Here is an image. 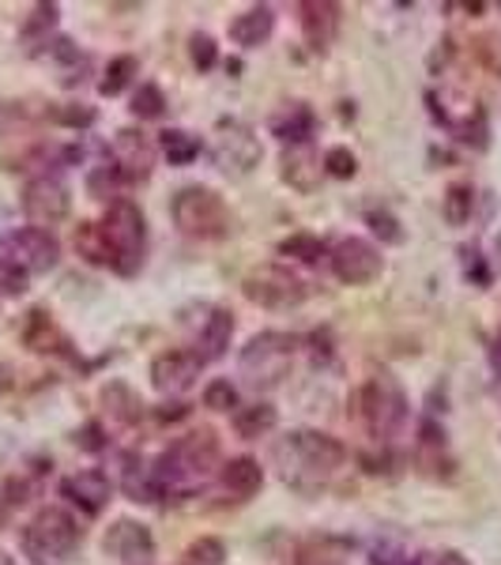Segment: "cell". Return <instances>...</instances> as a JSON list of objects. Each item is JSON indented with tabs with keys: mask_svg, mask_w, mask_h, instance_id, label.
Returning a JSON list of instances; mask_svg holds the SVG:
<instances>
[{
	"mask_svg": "<svg viewBox=\"0 0 501 565\" xmlns=\"http://www.w3.org/2000/svg\"><path fill=\"white\" fill-rule=\"evenodd\" d=\"M260 140L249 125L242 121H223L218 125V136H215V148H212V159L215 167L223 170L226 178H245L260 167Z\"/></svg>",
	"mask_w": 501,
	"mask_h": 565,
	"instance_id": "cell-10",
	"label": "cell"
},
{
	"mask_svg": "<svg viewBox=\"0 0 501 565\" xmlns=\"http://www.w3.org/2000/svg\"><path fill=\"white\" fill-rule=\"evenodd\" d=\"M407 418H412V404H407L404 385L388 370L373 373L362 388V423H366L373 441H396L407 430Z\"/></svg>",
	"mask_w": 501,
	"mask_h": 565,
	"instance_id": "cell-4",
	"label": "cell"
},
{
	"mask_svg": "<svg viewBox=\"0 0 501 565\" xmlns=\"http://www.w3.org/2000/svg\"><path fill=\"white\" fill-rule=\"evenodd\" d=\"M351 558V543L335 540V535H317L298 546L295 565H348Z\"/></svg>",
	"mask_w": 501,
	"mask_h": 565,
	"instance_id": "cell-25",
	"label": "cell"
},
{
	"mask_svg": "<svg viewBox=\"0 0 501 565\" xmlns=\"http://www.w3.org/2000/svg\"><path fill=\"white\" fill-rule=\"evenodd\" d=\"M61 494H65L72 505L84 509L87 516H98L109 505V494H114V487H109L106 471L87 468V471H76V476H68L65 482H61Z\"/></svg>",
	"mask_w": 501,
	"mask_h": 565,
	"instance_id": "cell-17",
	"label": "cell"
},
{
	"mask_svg": "<svg viewBox=\"0 0 501 565\" xmlns=\"http://www.w3.org/2000/svg\"><path fill=\"white\" fill-rule=\"evenodd\" d=\"M279 253H284V257L302 260V264H317L324 257V242L313 238V234H290V238L279 242Z\"/></svg>",
	"mask_w": 501,
	"mask_h": 565,
	"instance_id": "cell-34",
	"label": "cell"
},
{
	"mask_svg": "<svg viewBox=\"0 0 501 565\" xmlns=\"http://www.w3.org/2000/svg\"><path fill=\"white\" fill-rule=\"evenodd\" d=\"M159 148L170 159V167H189V162L200 154V140L185 129H167L159 136Z\"/></svg>",
	"mask_w": 501,
	"mask_h": 565,
	"instance_id": "cell-29",
	"label": "cell"
},
{
	"mask_svg": "<svg viewBox=\"0 0 501 565\" xmlns=\"http://www.w3.org/2000/svg\"><path fill=\"white\" fill-rule=\"evenodd\" d=\"M125 468H121V487L125 494H129L132 501H159V494H154V482H151V468L143 463L136 452H125Z\"/></svg>",
	"mask_w": 501,
	"mask_h": 565,
	"instance_id": "cell-28",
	"label": "cell"
},
{
	"mask_svg": "<svg viewBox=\"0 0 501 565\" xmlns=\"http://www.w3.org/2000/svg\"><path fill=\"white\" fill-rule=\"evenodd\" d=\"M415 562L418 558H412V551L399 540H381L370 554V565H415Z\"/></svg>",
	"mask_w": 501,
	"mask_h": 565,
	"instance_id": "cell-38",
	"label": "cell"
},
{
	"mask_svg": "<svg viewBox=\"0 0 501 565\" xmlns=\"http://www.w3.org/2000/svg\"><path fill=\"white\" fill-rule=\"evenodd\" d=\"M23 343L34 354H65L68 351V340L61 335V328L50 321V313H45V309H31V313H26Z\"/></svg>",
	"mask_w": 501,
	"mask_h": 565,
	"instance_id": "cell-23",
	"label": "cell"
},
{
	"mask_svg": "<svg viewBox=\"0 0 501 565\" xmlns=\"http://www.w3.org/2000/svg\"><path fill=\"white\" fill-rule=\"evenodd\" d=\"M136 72H140V61H136V57H117V61H109L103 84H98V95H106V98L121 95V90L132 84Z\"/></svg>",
	"mask_w": 501,
	"mask_h": 565,
	"instance_id": "cell-32",
	"label": "cell"
},
{
	"mask_svg": "<svg viewBox=\"0 0 501 565\" xmlns=\"http://www.w3.org/2000/svg\"><path fill=\"white\" fill-rule=\"evenodd\" d=\"M204 407H212V412H231V407H238V388H234L231 381H212V385L204 388Z\"/></svg>",
	"mask_w": 501,
	"mask_h": 565,
	"instance_id": "cell-40",
	"label": "cell"
},
{
	"mask_svg": "<svg viewBox=\"0 0 501 565\" xmlns=\"http://www.w3.org/2000/svg\"><path fill=\"white\" fill-rule=\"evenodd\" d=\"M218 482L234 501H249L264 487V468L253 457H234L218 468Z\"/></svg>",
	"mask_w": 501,
	"mask_h": 565,
	"instance_id": "cell-20",
	"label": "cell"
},
{
	"mask_svg": "<svg viewBox=\"0 0 501 565\" xmlns=\"http://www.w3.org/2000/svg\"><path fill=\"white\" fill-rule=\"evenodd\" d=\"M0 565H12V562H8V558H4V554H0Z\"/></svg>",
	"mask_w": 501,
	"mask_h": 565,
	"instance_id": "cell-50",
	"label": "cell"
},
{
	"mask_svg": "<svg viewBox=\"0 0 501 565\" xmlns=\"http://www.w3.org/2000/svg\"><path fill=\"white\" fill-rule=\"evenodd\" d=\"M298 12H302V34L309 50L324 53L335 42V34H340V4H332V0H306V4H298Z\"/></svg>",
	"mask_w": 501,
	"mask_h": 565,
	"instance_id": "cell-18",
	"label": "cell"
},
{
	"mask_svg": "<svg viewBox=\"0 0 501 565\" xmlns=\"http://www.w3.org/2000/svg\"><path fill=\"white\" fill-rule=\"evenodd\" d=\"M170 215H174V226L189 238L212 242L223 238L231 231V207L223 204V196L207 185H185L178 189V196L170 200Z\"/></svg>",
	"mask_w": 501,
	"mask_h": 565,
	"instance_id": "cell-7",
	"label": "cell"
},
{
	"mask_svg": "<svg viewBox=\"0 0 501 565\" xmlns=\"http://www.w3.org/2000/svg\"><path fill=\"white\" fill-rule=\"evenodd\" d=\"M471 50H476L482 68L501 76V34H479V39L471 42Z\"/></svg>",
	"mask_w": 501,
	"mask_h": 565,
	"instance_id": "cell-39",
	"label": "cell"
},
{
	"mask_svg": "<svg viewBox=\"0 0 501 565\" xmlns=\"http://www.w3.org/2000/svg\"><path fill=\"white\" fill-rule=\"evenodd\" d=\"M4 388H8V370L0 366V392H4Z\"/></svg>",
	"mask_w": 501,
	"mask_h": 565,
	"instance_id": "cell-49",
	"label": "cell"
},
{
	"mask_svg": "<svg viewBox=\"0 0 501 565\" xmlns=\"http://www.w3.org/2000/svg\"><path fill=\"white\" fill-rule=\"evenodd\" d=\"M271 31H276V12L268 4H257L231 20V39L245 45V50H257L260 42H268Z\"/></svg>",
	"mask_w": 501,
	"mask_h": 565,
	"instance_id": "cell-22",
	"label": "cell"
},
{
	"mask_svg": "<svg viewBox=\"0 0 501 565\" xmlns=\"http://www.w3.org/2000/svg\"><path fill=\"white\" fill-rule=\"evenodd\" d=\"M76 445H79V449H84V452H103V449H106L103 426H98V423H87L84 430L76 434Z\"/></svg>",
	"mask_w": 501,
	"mask_h": 565,
	"instance_id": "cell-45",
	"label": "cell"
},
{
	"mask_svg": "<svg viewBox=\"0 0 501 565\" xmlns=\"http://www.w3.org/2000/svg\"><path fill=\"white\" fill-rule=\"evenodd\" d=\"M103 404H106V415L114 418L117 426H132V423H140V415H143L140 396H136L125 381H109L103 388Z\"/></svg>",
	"mask_w": 501,
	"mask_h": 565,
	"instance_id": "cell-26",
	"label": "cell"
},
{
	"mask_svg": "<svg viewBox=\"0 0 501 565\" xmlns=\"http://www.w3.org/2000/svg\"><path fill=\"white\" fill-rule=\"evenodd\" d=\"M50 117L57 125H72V129H79V125H90L95 121V109H84V106H57L50 109Z\"/></svg>",
	"mask_w": 501,
	"mask_h": 565,
	"instance_id": "cell-44",
	"label": "cell"
},
{
	"mask_svg": "<svg viewBox=\"0 0 501 565\" xmlns=\"http://www.w3.org/2000/svg\"><path fill=\"white\" fill-rule=\"evenodd\" d=\"M23 290H26V276H23V271L0 260V298H20Z\"/></svg>",
	"mask_w": 501,
	"mask_h": 565,
	"instance_id": "cell-43",
	"label": "cell"
},
{
	"mask_svg": "<svg viewBox=\"0 0 501 565\" xmlns=\"http://www.w3.org/2000/svg\"><path fill=\"white\" fill-rule=\"evenodd\" d=\"M218 463V437L215 430H193L178 437L151 468V482L159 498H189L215 479Z\"/></svg>",
	"mask_w": 501,
	"mask_h": 565,
	"instance_id": "cell-2",
	"label": "cell"
},
{
	"mask_svg": "<svg viewBox=\"0 0 501 565\" xmlns=\"http://www.w3.org/2000/svg\"><path fill=\"white\" fill-rule=\"evenodd\" d=\"M226 562V546L212 540V535H204V540H196L189 546L185 554L178 558V565H223Z\"/></svg>",
	"mask_w": 501,
	"mask_h": 565,
	"instance_id": "cell-35",
	"label": "cell"
},
{
	"mask_svg": "<svg viewBox=\"0 0 501 565\" xmlns=\"http://www.w3.org/2000/svg\"><path fill=\"white\" fill-rule=\"evenodd\" d=\"M129 109H132L136 117H140V121H159V117L167 114V95H162V87L143 84L132 95V106Z\"/></svg>",
	"mask_w": 501,
	"mask_h": 565,
	"instance_id": "cell-33",
	"label": "cell"
},
{
	"mask_svg": "<svg viewBox=\"0 0 501 565\" xmlns=\"http://www.w3.org/2000/svg\"><path fill=\"white\" fill-rule=\"evenodd\" d=\"M79 540H84V532H79L76 516L68 509L50 505L23 527V554L34 565H61L76 554Z\"/></svg>",
	"mask_w": 501,
	"mask_h": 565,
	"instance_id": "cell-6",
	"label": "cell"
},
{
	"mask_svg": "<svg viewBox=\"0 0 501 565\" xmlns=\"http://www.w3.org/2000/svg\"><path fill=\"white\" fill-rule=\"evenodd\" d=\"M0 260L20 268L26 279L50 271L61 260V245L50 231L39 226H23V231H8L0 234Z\"/></svg>",
	"mask_w": 501,
	"mask_h": 565,
	"instance_id": "cell-9",
	"label": "cell"
},
{
	"mask_svg": "<svg viewBox=\"0 0 501 565\" xmlns=\"http://www.w3.org/2000/svg\"><path fill=\"white\" fill-rule=\"evenodd\" d=\"M298 340L287 332H260L253 335L249 343L238 354V373L249 388L257 392H271L284 385V377L290 373V362H295Z\"/></svg>",
	"mask_w": 501,
	"mask_h": 565,
	"instance_id": "cell-5",
	"label": "cell"
},
{
	"mask_svg": "<svg viewBox=\"0 0 501 565\" xmlns=\"http://www.w3.org/2000/svg\"><path fill=\"white\" fill-rule=\"evenodd\" d=\"M117 185H121V174H117V170L109 167V162H106V167H98L95 174L87 178V189H90V196H98V200H106L109 193H114Z\"/></svg>",
	"mask_w": 501,
	"mask_h": 565,
	"instance_id": "cell-42",
	"label": "cell"
},
{
	"mask_svg": "<svg viewBox=\"0 0 501 565\" xmlns=\"http://www.w3.org/2000/svg\"><path fill=\"white\" fill-rule=\"evenodd\" d=\"M279 174L290 189H298V193H313L317 185H321V159L313 154L309 143H298V148H287L284 159H279Z\"/></svg>",
	"mask_w": 501,
	"mask_h": 565,
	"instance_id": "cell-19",
	"label": "cell"
},
{
	"mask_svg": "<svg viewBox=\"0 0 501 565\" xmlns=\"http://www.w3.org/2000/svg\"><path fill=\"white\" fill-rule=\"evenodd\" d=\"M76 253L84 257L87 264H98V268H109V245L98 231V223H79L76 226Z\"/></svg>",
	"mask_w": 501,
	"mask_h": 565,
	"instance_id": "cell-30",
	"label": "cell"
},
{
	"mask_svg": "<svg viewBox=\"0 0 501 565\" xmlns=\"http://www.w3.org/2000/svg\"><path fill=\"white\" fill-rule=\"evenodd\" d=\"M415 565H471V562L457 551H441V554H430V558H418Z\"/></svg>",
	"mask_w": 501,
	"mask_h": 565,
	"instance_id": "cell-46",
	"label": "cell"
},
{
	"mask_svg": "<svg viewBox=\"0 0 501 565\" xmlns=\"http://www.w3.org/2000/svg\"><path fill=\"white\" fill-rule=\"evenodd\" d=\"M321 167H324V174H332L340 181H351L354 174H359V159H354L348 148H328Z\"/></svg>",
	"mask_w": 501,
	"mask_h": 565,
	"instance_id": "cell-37",
	"label": "cell"
},
{
	"mask_svg": "<svg viewBox=\"0 0 501 565\" xmlns=\"http://www.w3.org/2000/svg\"><path fill=\"white\" fill-rule=\"evenodd\" d=\"M109 162L121 174V181H143L154 167V143L148 132L140 129H121L114 136V148H109Z\"/></svg>",
	"mask_w": 501,
	"mask_h": 565,
	"instance_id": "cell-15",
	"label": "cell"
},
{
	"mask_svg": "<svg viewBox=\"0 0 501 565\" xmlns=\"http://www.w3.org/2000/svg\"><path fill=\"white\" fill-rule=\"evenodd\" d=\"M471 207H476V189L463 185V181L449 185V193H445V200H441L445 223H449V226H463L471 218Z\"/></svg>",
	"mask_w": 501,
	"mask_h": 565,
	"instance_id": "cell-31",
	"label": "cell"
},
{
	"mask_svg": "<svg viewBox=\"0 0 501 565\" xmlns=\"http://www.w3.org/2000/svg\"><path fill=\"white\" fill-rule=\"evenodd\" d=\"M276 423H279L276 407L260 404V399H257V404L238 407V412H234V430H238V437H245V441H257V437L271 434V430H276Z\"/></svg>",
	"mask_w": 501,
	"mask_h": 565,
	"instance_id": "cell-27",
	"label": "cell"
},
{
	"mask_svg": "<svg viewBox=\"0 0 501 565\" xmlns=\"http://www.w3.org/2000/svg\"><path fill=\"white\" fill-rule=\"evenodd\" d=\"M103 551L109 554V558L121 562V565H151L154 540H151V532L140 521H129V516H121V521H114V524L106 527Z\"/></svg>",
	"mask_w": 501,
	"mask_h": 565,
	"instance_id": "cell-14",
	"label": "cell"
},
{
	"mask_svg": "<svg viewBox=\"0 0 501 565\" xmlns=\"http://www.w3.org/2000/svg\"><path fill=\"white\" fill-rule=\"evenodd\" d=\"M328 264H332V276L348 282V287H366V282L381 279V271H385V257L366 238H343L328 253Z\"/></svg>",
	"mask_w": 501,
	"mask_h": 565,
	"instance_id": "cell-11",
	"label": "cell"
},
{
	"mask_svg": "<svg viewBox=\"0 0 501 565\" xmlns=\"http://www.w3.org/2000/svg\"><path fill=\"white\" fill-rule=\"evenodd\" d=\"M189 53H193V65L200 72L215 68V61H218V50H215L212 34H193V39H189Z\"/></svg>",
	"mask_w": 501,
	"mask_h": 565,
	"instance_id": "cell-41",
	"label": "cell"
},
{
	"mask_svg": "<svg viewBox=\"0 0 501 565\" xmlns=\"http://www.w3.org/2000/svg\"><path fill=\"white\" fill-rule=\"evenodd\" d=\"M98 231H103V238L109 245V260H114L109 268L125 279L136 276L143 268V249H148V218H143L140 207L129 196L109 200Z\"/></svg>",
	"mask_w": 501,
	"mask_h": 565,
	"instance_id": "cell-3",
	"label": "cell"
},
{
	"mask_svg": "<svg viewBox=\"0 0 501 565\" xmlns=\"http://www.w3.org/2000/svg\"><path fill=\"white\" fill-rule=\"evenodd\" d=\"M68 207H72L68 185L53 174L34 178L31 185L23 189V215L31 218V226H39V231H53L57 223H65Z\"/></svg>",
	"mask_w": 501,
	"mask_h": 565,
	"instance_id": "cell-12",
	"label": "cell"
},
{
	"mask_svg": "<svg viewBox=\"0 0 501 565\" xmlns=\"http://www.w3.org/2000/svg\"><path fill=\"white\" fill-rule=\"evenodd\" d=\"M430 109L460 143H468V148H476V151L487 148V136H490L487 114H482V106H476L471 98H460L457 109H452L441 95H430Z\"/></svg>",
	"mask_w": 501,
	"mask_h": 565,
	"instance_id": "cell-13",
	"label": "cell"
},
{
	"mask_svg": "<svg viewBox=\"0 0 501 565\" xmlns=\"http://www.w3.org/2000/svg\"><path fill=\"white\" fill-rule=\"evenodd\" d=\"M490 366L501 373V332L494 335V348H490Z\"/></svg>",
	"mask_w": 501,
	"mask_h": 565,
	"instance_id": "cell-48",
	"label": "cell"
},
{
	"mask_svg": "<svg viewBox=\"0 0 501 565\" xmlns=\"http://www.w3.org/2000/svg\"><path fill=\"white\" fill-rule=\"evenodd\" d=\"M271 460H276L279 479H284L290 490H298V494H317V490L328 487L335 471L348 463V449H343V441H335L332 434L290 430L287 437L276 441Z\"/></svg>",
	"mask_w": 501,
	"mask_h": 565,
	"instance_id": "cell-1",
	"label": "cell"
},
{
	"mask_svg": "<svg viewBox=\"0 0 501 565\" xmlns=\"http://www.w3.org/2000/svg\"><path fill=\"white\" fill-rule=\"evenodd\" d=\"M231 335H234V317L226 309H212V317H204V324H200L196 359L200 362L223 359L226 348H231Z\"/></svg>",
	"mask_w": 501,
	"mask_h": 565,
	"instance_id": "cell-21",
	"label": "cell"
},
{
	"mask_svg": "<svg viewBox=\"0 0 501 565\" xmlns=\"http://www.w3.org/2000/svg\"><path fill=\"white\" fill-rule=\"evenodd\" d=\"M313 125H317L313 109L302 106V103L287 106L284 114L271 117V132H276L284 143H290V148H298V143H309V136H313Z\"/></svg>",
	"mask_w": 501,
	"mask_h": 565,
	"instance_id": "cell-24",
	"label": "cell"
},
{
	"mask_svg": "<svg viewBox=\"0 0 501 565\" xmlns=\"http://www.w3.org/2000/svg\"><path fill=\"white\" fill-rule=\"evenodd\" d=\"M366 223L385 245H404V226H399V218L393 212H385V207H373V212L366 215Z\"/></svg>",
	"mask_w": 501,
	"mask_h": 565,
	"instance_id": "cell-36",
	"label": "cell"
},
{
	"mask_svg": "<svg viewBox=\"0 0 501 565\" xmlns=\"http://www.w3.org/2000/svg\"><path fill=\"white\" fill-rule=\"evenodd\" d=\"M200 366L204 362L196 359V351H162L159 359L151 362V385L162 396H181L196 385Z\"/></svg>",
	"mask_w": 501,
	"mask_h": 565,
	"instance_id": "cell-16",
	"label": "cell"
},
{
	"mask_svg": "<svg viewBox=\"0 0 501 565\" xmlns=\"http://www.w3.org/2000/svg\"><path fill=\"white\" fill-rule=\"evenodd\" d=\"M185 412H189L185 404H174V412H170V404H167V407H162V412H159V418H162V423H170V418H181Z\"/></svg>",
	"mask_w": 501,
	"mask_h": 565,
	"instance_id": "cell-47",
	"label": "cell"
},
{
	"mask_svg": "<svg viewBox=\"0 0 501 565\" xmlns=\"http://www.w3.org/2000/svg\"><path fill=\"white\" fill-rule=\"evenodd\" d=\"M242 295L260 309H295L306 302V282L284 264H260L242 279Z\"/></svg>",
	"mask_w": 501,
	"mask_h": 565,
	"instance_id": "cell-8",
	"label": "cell"
}]
</instances>
